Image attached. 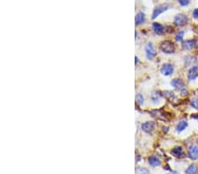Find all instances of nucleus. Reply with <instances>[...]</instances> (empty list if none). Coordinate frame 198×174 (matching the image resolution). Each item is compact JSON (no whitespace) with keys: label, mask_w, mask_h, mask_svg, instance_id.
Returning a JSON list of instances; mask_svg holds the SVG:
<instances>
[{"label":"nucleus","mask_w":198,"mask_h":174,"mask_svg":"<svg viewBox=\"0 0 198 174\" xmlns=\"http://www.w3.org/2000/svg\"><path fill=\"white\" fill-rule=\"evenodd\" d=\"M160 49L165 54H172L175 50V46L173 42L170 41H165L161 42L160 44Z\"/></svg>","instance_id":"obj_1"},{"label":"nucleus","mask_w":198,"mask_h":174,"mask_svg":"<svg viewBox=\"0 0 198 174\" xmlns=\"http://www.w3.org/2000/svg\"><path fill=\"white\" fill-rule=\"evenodd\" d=\"M174 24L178 26H182L186 25L188 23V17L185 14L180 13L178 15H176L174 18Z\"/></svg>","instance_id":"obj_2"},{"label":"nucleus","mask_w":198,"mask_h":174,"mask_svg":"<svg viewBox=\"0 0 198 174\" xmlns=\"http://www.w3.org/2000/svg\"><path fill=\"white\" fill-rule=\"evenodd\" d=\"M160 72L164 76H170V75L173 74V66L172 64H169V63H165L161 67Z\"/></svg>","instance_id":"obj_3"},{"label":"nucleus","mask_w":198,"mask_h":174,"mask_svg":"<svg viewBox=\"0 0 198 174\" xmlns=\"http://www.w3.org/2000/svg\"><path fill=\"white\" fill-rule=\"evenodd\" d=\"M145 52H146V56L148 59H152L156 56L157 52L154 49L152 43H148L145 47Z\"/></svg>","instance_id":"obj_4"},{"label":"nucleus","mask_w":198,"mask_h":174,"mask_svg":"<svg viewBox=\"0 0 198 174\" xmlns=\"http://www.w3.org/2000/svg\"><path fill=\"white\" fill-rule=\"evenodd\" d=\"M168 8H169V6L167 5H161L157 6L154 10L153 13H152V19H156L159 14H161L162 12H165Z\"/></svg>","instance_id":"obj_5"},{"label":"nucleus","mask_w":198,"mask_h":174,"mask_svg":"<svg viewBox=\"0 0 198 174\" xmlns=\"http://www.w3.org/2000/svg\"><path fill=\"white\" fill-rule=\"evenodd\" d=\"M142 129L146 133H151L153 131L154 128H155V123L152 122V121H147V122H144L143 123L141 126Z\"/></svg>","instance_id":"obj_6"},{"label":"nucleus","mask_w":198,"mask_h":174,"mask_svg":"<svg viewBox=\"0 0 198 174\" xmlns=\"http://www.w3.org/2000/svg\"><path fill=\"white\" fill-rule=\"evenodd\" d=\"M189 158L192 160L198 158V148L196 146H190L189 149Z\"/></svg>","instance_id":"obj_7"},{"label":"nucleus","mask_w":198,"mask_h":174,"mask_svg":"<svg viewBox=\"0 0 198 174\" xmlns=\"http://www.w3.org/2000/svg\"><path fill=\"white\" fill-rule=\"evenodd\" d=\"M198 77V67L194 66L192 67L189 71V74H188V77L189 80H194L196 79Z\"/></svg>","instance_id":"obj_8"},{"label":"nucleus","mask_w":198,"mask_h":174,"mask_svg":"<svg viewBox=\"0 0 198 174\" xmlns=\"http://www.w3.org/2000/svg\"><path fill=\"white\" fill-rule=\"evenodd\" d=\"M172 154H173L174 157L179 158H183V157H185V154H184L183 150H182V149L180 146H177V147L173 148V149H172Z\"/></svg>","instance_id":"obj_9"},{"label":"nucleus","mask_w":198,"mask_h":174,"mask_svg":"<svg viewBox=\"0 0 198 174\" xmlns=\"http://www.w3.org/2000/svg\"><path fill=\"white\" fill-rule=\"evenodd\" d=\"M195 47H196V42H195V41H192V40L185 41V42H183V44H182V48H183V49H186V50L193 49Z\"/></svg>","instance_id":"obj_10"},{"label":"nucleus","mask_w":198,"mask_h":174,"mask_svg":"<svg viewBox=\"0 0 198 174\" xmlns=\"http://www.w3.org/2000/svg\"><path fill=\"white\" fill-rule=\"evenodd\" d=\"M171 84L173 85L174 88L176 89H180L182 90L183 88H185V84L182 82L181 79H173V81L171 82Z\"/></svg>","instance_id":"obj_11"},{"label":"nucleus","mask_w":198,"mask_h":174,"mask_svg":"<svg viewBox=\"0 0 198 174\" xmlns=\"http://www.w3.org/2000/svg\"><path fill=\"white\" fill-rule=\"evenodd\" d=\"M145 21V15L143 12H138L136 15V19H135V22L136 25H141Z\"/></svg>","instance_id":"obj_12"},{"label":"nucleus","mask_w":198,"mask_h":174,"mask_svg":"<svg viewBox=\"0 0 198 174\" xmlns=\"http://www.w3.org/2000/svg\"><path fill=\"white\" fill-rule=\"evenodd\" d=\"M152 28H153V31L157 34H162V33H164V27H163V26L160 25L159 23H157V22L153 23Z\"/></svg>","instance_id":"obj_13"},{"label":"nucleus","mask_w":198,"mask_h":174,"mask_svg":"<svg viewBox=\"0 0 198 174\" xmlns=\"http://www.w3.org/2000/svg\"><path fill=\"white\" fill-rule=\"evenodd\" d=\"M185 174H198V169L196 165H191L186 170Z\"/></svg>","instance_id":"obj_14"},{"label":"nucleus","mask_w":198,"mask_h":174,"mask_svg":"<svg viewBox=\"0 0 198 174\" xmlns=\"http://www.w3.org/2000/svg\"><path fill=\"white\" fill-rule=\"evenodd\" d=\"M148 161L149 164L151 166H158L160 165V164H161L160 160L158 158H156V157H151V158H149Z\"/></svg>","instance_id":"obj_15"},{"label":"nucleus","mask_w":198,"mask_h":174,"mask_svg":"<svg viewBox=\"0 0 198 174\" xmlns=\"http://www.w3.org/2000/svg\"><path fill=\"white\" fill-rule=\"evenodd\" d=\"M187 126H188L187 121H180V122L178 123L177 127H176V129H177L178 132H182V131H183V130L187 128Z\"/></svg>","instance_id":"obj_16"},{"label":"nucleus","mask_w":198,"mask_h":174,"mask_svg":"<svg viewBox=\"0 0 198 174\" xmlns=\"http://www.w3.org/2000/svg\"><path fill=\"white\" fill-rule=\"evenodd\" d=\"M136 172H137V174H149L148 170L145 168H143V167H137L136 169Z\"/></svg>","instance_id":"obj_17"},{"label":"nucleus","mask_w":198,"mask_h":174,"mask_svg":"<svg viewBox=\"0 0 198 174\" xmlns=\"http://www.w3.org/2000/svg\"><path fill=\"white\" fill-rule=\"evenodd\" d=\"M136 100H137V103L140 104V105H142V104L144 103V96H143L142 94H140V93L137 94V96H136Z\"/></svg>","instance_id":"obj_18"},{"label":"nucleus","mask_w":198,"mask_h":174,"mask_svg":"<svg viewBox=\"0 0 198 174\" xmlns=\"http://www.w3.org/2000/svg\"><path fill=\"white\" fill-rule=\"evenodd\" d=\"M190 105L192 106V107H194L195 109L198 110V99H194V100H191Z\"/></svg>","instance_id":"obj_19"},{"label":"nucleus","mask_w":198,"mask_h":174,"mask_svg":"<svg viewBox=\"0 0 198 174\" xmlns=\"http://www.w3.org/2000/svg\"><path fill=\"white\" fill-rule=\"evenodd\" d=\"M183 35H184V32H183V31L179 32L178 34L176 35V41H177V42H182V39H183Z\"/></svg>","instance_id":"obj_20"},{"label":"nucleus","mask_w":198,"mask_h":174,"mask_svg":"<svg viewBox=\"0 0 198 174\" xmlns=\"http://www.w3.org/2000/svg\"><path fill=\"white\" fill-rule=\"evenodd\" d=\"M159 97H160V95L158 94V93H156V92H154L153 94H152V96H151V100L153 102H156L158 100H159Z\"/></svg>","instance_id":"obj_21"},{"label":"nucleus","mask_w":198,"mask_h":174,"mask_svg":"<svg viewBox=\"0 0 198 174\" xmlns=\"http://www.w3.org/2000/svg\"><path fill=\"white\" fill-rule=\"evenodd\" d=\"M178 1L182 6H187L189 4V0H178Z\"/></svg>","instance_id":"obj_22"},{"label":"nucleus","mask_w":198,"mask_h":174,"mask_svg":"<svg viewBox=\"0 0 198 174\" xmlns=\"http://www.w3.org/2000/svg\"><path fill=\"white\" fill-rule=\"evenodd\" d=\"M193 16L195 19H198V9H196L194 12H193Z\"/></svg>","instance_id":"obj_23"},{"label":"nucleus","mask_w":198,"mask_h":174,"mask_svg":"<svg viewBox=\"0 0 198 174\" xmlns=\"http://www.w3.org/2000/svg\"><path fill=\"white\" fill-rule=\"evenodd\" d=\"M187 93H188V91L186 90V88H183V89L182 90V95H187Z\"/></svg>","instance_id":"obj_24"},{"label":"nucleus","mask_w":198,"mask_h":174,"mask_svg":"<svg viewBox=\"0 0 198 174\" xmlns=\"http://www.w3.org/2000/svg\"><path fill=\"white\" fill-rule=\"evenodd\" d=\"M195 42H196V46H198V37L196 38V40L195 41Z\"/></svg>","instance_id":"obj_25"},{"label":"nucleus","mask_w":198,"mask_h":174,"mask_svg":"<svg viewBox=\"0 0 198 174\" xmlns=\"http://www.w3.org/2000/svg\"><path fill=\"white\" fill-rule=\"evenodd\" d=\"M195 118H196V119L198 120V116H195Z\"/></svg>","instance_id":"obj_26"},{"label":"nucleus","mask_w":198,"mask_h":174,"mask_svg":"<svg viewBox=\"0 0 198 174\" xmlns=\"http://www.w3.org/2000/svg\"><path fill=\"white\" fill-rule=\"evenodd\" d=\"M197 144H198V139H197Z\"/></svg>","instance_id":"obj_27"}]
</instances>
